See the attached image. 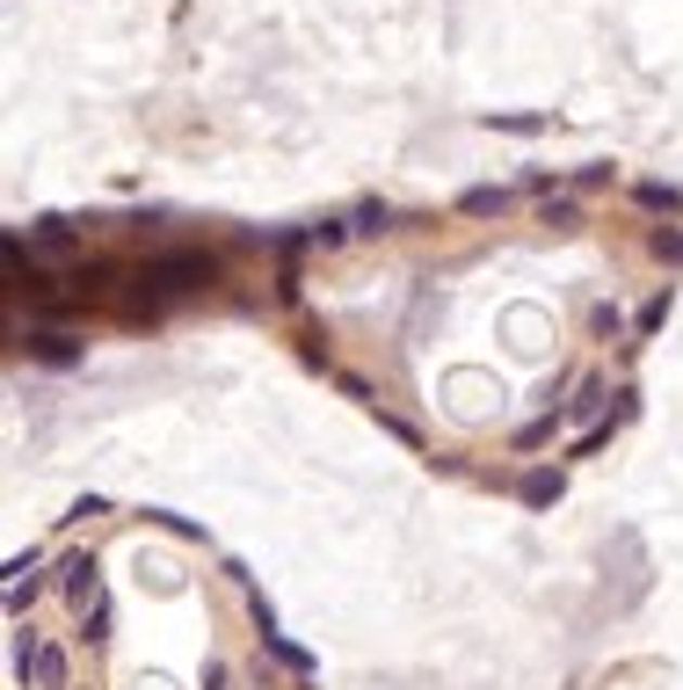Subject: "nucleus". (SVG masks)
Instances as JSON below:
<instances>
[{"instance_id": "nucleus-1", "label": "nucleus", "mask_w": 683, "mask_h": 690, "mask_svg": "<svg viewBox=\"0 0 683 690\" xmlns=\"http://www.w3.org/2000/svg\"><path fill=\"white\" fill-rule=\"evenodd\" d=\"M15 676H23V690H66V647L44 640V632H23L15 640Z\"/></svg>"}, {"instance_id": "nucleus-2", "label": "nucleus", "mask_w": 683, "mask_h": 690, "mask_svg": "<svg viewBox=\"0 0 683 690\" xmlns=\"http://www.w3.org/2000/svg\"><path fill=\"white\" fill-rule=\"evenodd\" d=\"M37 589H44V567H37V552L29 560H8V611L23 618L29 603H37Z\"/></svg>"}, {"instance_id": "nucleus-3", "label": "nucleus", "mask_w": 683, "mask_h": 690, "mask_svg": "<svg viewBox=\"0 0 683 690\" xmlns=\"http://www.w3.org/2000/svg\"><path fill=\"white\" fill-rule=\"evenodd\" d=\"M59 589L74 596V603H95L102 596V574H95V552H74L66 567H59Z\"/></svg>"}, {"instance_id": "nucleus-4", "label": "nucleus", "mask_w": 683, "mask_h": 690, "mask_svg": "<svg viewBox=\"0 0 683 690\" xmlns=\"http://www.w3.org/2000/svg\"><path fill=\"white\" fill-rule=\"evenodd\" d=\"M153 284H211V263L204 255H168V263H153Z\"/></svg>"}, {"instance_id": "nucleus-5", "label": "nucleus", "mask_w": 683, "mask_h": 690, "mask_svg": "<svg viewBox=\"0 0 683 690\" xmlns=\"http://www.w3.org/2000/svg\"><path fill=\"white\" fill-rule=\"evenodd\" d=\"M37 363L66 371V363H80V342H74V334H37Z\"/></svg>"}, {"instance_id": "nucleus-6", "label": "nucleus", "mask_w": 683, "mask_h": 690, "mask_svg": "<svg viewBox=\"0 0 683 690\" xmlns=\"http://www.w3.org/2000/svg\"><path fill=\"white\" fill-rule=\"evenodd\" d=\"M459 212L494 218V212H510V190H465V196H459Z\"/></svg>"}, {"instance_id": "nucleus-7", "label": "nucleus", "mask_w": 683, "mask_h": 690, "mask_svg": "<svg viewBox=\"0 0 683 690\" xmlns=\"http://www.w3.org/2000/svg\"><path fill=\"white\" fill-rule=\"evenodd\" d=\"M516 495L531 501V509H545V501H560V473H524V487Z\"/></svg>"}, {"instance_id": "nucleus-8", "label": "nucleus", "mask_w": 683, "mask_h": 690, "mask_svg": "<svg viewBox=\"0 0 683 690\" xmlns=\"http://www.w3.org/2000/svg\"><path fill=\"white\" fill-rule=\"evenodd\" d=\"M80 625H88V640H109V603H102V596H95V603H80Z\"/></svg>"}, {"instance_id": "nucleus-9", "label": "nucleus", "mask_w": 683, "mask_h": 690, "mask_svg": "<svg viewBox=\"0 0 683 690\" xmlns=\"http://www.w3.org/2000/svg\"><path fill=\"white\" fill-rule=\"evenodd\" d=\"M640 204H655V212H676L683 196H676V190H669V182H640Z\"/></svg>"}, {"instance_id": "nucleus-10", "label": "nucleus", "mask_w": 683, "mask_h": 690, "mask_svg": "<svg viewBox=\"0 0 683 690\" xmlns=\"http://www.w3.org/2000/svg\"><path fill=\"white\" fill-rule=\"evenodd\" d=\"M386 226H392L386 204H364V212H357V233H386Z\"/></svg>"}, {"instance_id": "nucleus-11", "label": "nucleus", "mask_w": 683, "mask_h": 690, "mask_svg": "<svg viewBox=\"0 0 683 690\" xmlns=\"http://www.w3.org/2000/svg\"><path fill=\"white\" fill-rule=\"evenodd\" d=\"M604 400H610V393H604V385H596V379H589V385H582V400H575V414H582V422H589V414H604Z\"/></svg>"}, {"instance_id": "nucleus-12", "label": "nucleus", "mask_w": 683, "mask_h": 690, "mask_svg": "<svg viewBox=\"0 0 683 690\" xmlns=\"http://www.w3.org/2000/svg\"><path fill=\"white\" fill-rule=\"evenodd\" d=\"M516 444H524V451H538V444H553V414H538V422L524 429V436H516Z\"/></svg>"}, {"instance_id": "nucleus-13", "label": "nucleus", "mask_w": 683, "mask_h": 690, "mask_svg": "<svg viewBox=\"0 0 683 690\" xmlns=\"http://www.w3.org/2000/svg\"><path fill=\"white\" fill-rule=\"evenodd\" d=\"M204 690H225V662H211V668H204Z\"/></svg>"}]
</instances>
